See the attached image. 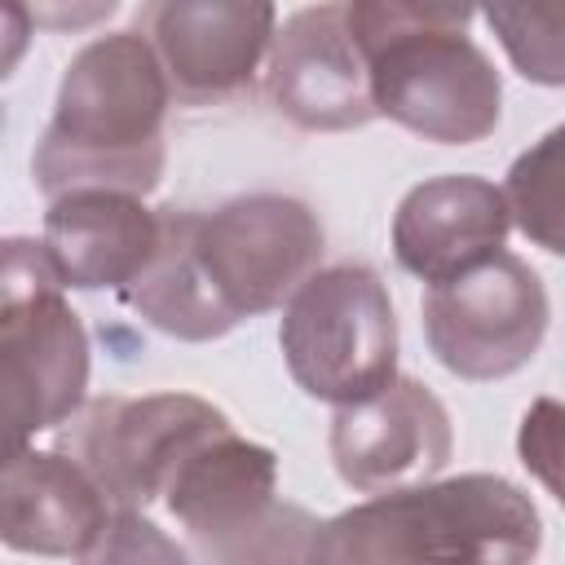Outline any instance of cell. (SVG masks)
Listing matches in <instances>:
<instances>
[{
	"label": "cell",
	"instance_id": "1",
	"mask_svg": "<svg viewBox=\"0 0 565 565\" xmlns=\"http://www.w3.org/2000/svg\"><path fill=\"white\" fill-rule=\"evenodd\" d=\"M163 243L119 300L172 340H221L291 300L322 260L318 212L291 194H238L212 212L159 207Z\"/></svg>",
	"mask_w": 565,
	"mask_h": 565
},
{
	"label": "cell",
	"instance_id": "2",
	"mask_svg": "<svg viewBox=\"0 0 565 565\" xmlns=\"http://www.w3.org/2000/svg\"><path fill=\"white\" fill-rule=\"evenodd\" d=\"M168 102L172 84L141 31L88 40L71 57L31 154L40 194L49 203L75 190L150 194L168 163Z\"/></svg>",
	"mask_w": 565,
	"mask_h": 565
},
{
	"label": "cell",
	"instance_id": "3",
	"mask_svg": "<svg viewBox=\"0 0 565 565\" xmlns=\"http://www.w3.org/2000/svg\"><path fill=\"white\" fill-rule=\"evenodd\" d=\"M543 521L499 472L419 481L318 521L309 565H534Z\"/></svg>",
	"mask_w": 565,
	"mask_h": 565
},
{
	"label": "cell",
	"instance_id": "4",
	"mask_svg": "<svg viewBox=\"0 0 565 565\" xmlns=\"http://www.w3.org/2000/svg\"><path fill=\"white\" fill-rule=\"evenodd\" d=\"M477 9L419 0H353L349 31L362 49L375 110L437 146H472L499 128L503 84L468 35Z\"/></svg>",
	"mask_w": 565,
	"mask_h": 565
},
{
	"label": "cell",
	"instance_id": "5",
	"mask_svg": "<svg viewBox=\"0 0 565 565\" xmlns=\"http://www.w3.org/2000/svg\"><path fill=\"white\" fill-rule=\"evenodd\" d=\"M163 503L194 565H309L318 521L278 499V455L234 424L190 450Z\"/></svg>",
	"mask_w": 565,
	"mask_h": 565
},
{
	"label": "cell",
	"instance_id": "6",
	"mask_svg": "<svg viewBox=\"0 0 565 565\" xmlns=\"http://www.w3.org/2000/svg\"><path fill=\"white\" fill-rule=\"evenodd\" d=\"M0 362L9 455L88 406V331L44 243L22 234L0 247Z\"/></svg>",
	"mask_w": 565,
	"mask_h": 565
},
{
	"label": "cell",
	"instance_id": "7",
	"mask_svg": "<svg viewBox=\"0 0 565 565\" xmlns=\"http://www.w3.org/2000/svg\"><path fill=\"white\" fill-rule=\"evenodd\" d=\"M278 344L309 397L335 411L371 402L397 380V318L384 278L362 260L318 269L287 300Z\"/></svg>",
	"mask_w": 565,
	"mask_h": 565
},
{
	"label": "cell",
	"instance_id": "8",
	"mask_svg": "<svg viewBox=\"0 0 565 565\" xmlns=\"http://www.w3.org/2000/svg\"><path fill=\"white\" fill-rule=\"evenodd\" d=\"M230 419L194 393L97 397L62 428V455H71L110 499L115 512H146L168 494L177 468L221 433Z\"/></svg>",
	"mask_w": 565,
	"mask_h": 565
},
{
	"label": "cell",
	"instance_id": "9",
	"mask_svg": "<svg viewBox=\"0 0 565 565\" xmlns=\"http://www.w3.org/2000/svg\"><path fill=\"white\" fill-rule=\"evenodd\" d=\"M547 318L552 305L543 278L512 252H499L424 296V340L433 358L472 384L516 375L539 353Z\"/></svg>",
	"mask_w": 565,
	"mask_h": 565
},
{
	"label": "cell",
	"instance_id": "10",
	"mask_svg": "<svg viewBox=\"0 0 565 565\" xmlns=\"http://www.w3.org/2000/svg\"><path fill=\"white\" fill-rule=\"evenodd\" d=\"M172 97L216 106L252 93L278 35V9L265 0H163L141 13Z\"/></svg>",
	"mask_w": 565,
	"mask_h": 565
},
{
	"label": "cell",
	"instance_id": "11",
	"mask_svg": "<svg viewBox=\"0 0 565 565\" xmlns=\"http://www.w3.org/2000/svg\"><path fill=\"white\" fill-rule=\"evenodd\" d=\"M265 97L305 132H349L380 115L349 31V4H309L278 26L265 62Z\"/></svg>",
	"mask_w": 565,
	"mask_h": 565
},
{
	"label": "cell",
	"instance_id": "12",
	"mask_svg": "<svg viewBox=\"0 0 565 565\" xmlns=\"http://www.w3.org/2000/svg\"><path fill=\"white\" fill-rule=\"evenodd\" d=\"M327 450L344 486L362 494H388L437 477L450 463L455 428L428 384L397 375L371 402L335 411Z\"/></svg>",
	"mask_w": 565,
	"mask_h": 565
},
{
	"label": "cell",
	"instance_id": "13",
	"mask_svg": "<svg viewBox=\"0 0 565 565\" xmlns=\"http://www.w3.org/2000/svg\"><path fill=\"white\" fill-rule=\"evenodd\" d=\"M508 194L472 172L419 181L393 212V256L428 287L508 252Z\"/></svg>",
	"mask_w": 565,
	"mask_h": 565
},
{
	"label": "cell",
	"instance_id": "14",
	"mask_svg": "<svg viewBox=\"0 0 565 565\" xmlns=\"http://www.w3.org/2000/svg\"><path fill=\"white\" fill-rule=\"evenodd\" d=\"M44 252L71 291H128L163 243V212L119 190H75L44 212Z\"/></svg>",
	"mask_w": 565,
	"mask_h": 565
},
{
	"label": "cell",
	"instance_id": "15",
	"mask_svg": "<svg viewBox=\"0 0 565 565\" xmlns=\"http://www.w3.org/2000/svg\"><path fill=\"white\" fill-rule=\"evenodd\" d=\"M102 486L62 450H13L0 490V539L31 556H84L110 525Z\"/></svg>",
	"mask_w": 565,
	"mask_h": 565
},
{
	"label": "cell",
	"instance_id": "16",
	"mask_svg": "<svg viewBox=\"0 0 565 565\" xmlns=\"http://www.w3.org/2000/svg\"><path fill=\"white\" fill-rule=\"evenodd\" d=\"M512 225L543 252L565 256V124L521 150L503 181Z\"/></svg>",
	"mask_w": 565,
	"mask_h": 565
},
{
	"label": "cell",
	"instance_id": "17",
	"mask_svg": "<svg viewBox=\"0 0 565 565\" xmlns=\"http://www.w3.org/2000/svg\"><path fill=\"white\" fill-rule=\"evenodd\" d=\"M481 18L521 79L565 88V4H486Z\"/></svg>",
	"mask_w": 565,
	"mask_h": 565
},
{
	"label": "cell",
	"instance_id": "18",
	"mask_svg": "<svg viewBox=\"0 0 565 565\" xmlns=\"http://www.w3.org/2000/svg\"><path fill=\"white\" fill-rule=\"evenodd\" d=\"M79 565H194V556L146 512H115Z\"/></svg>",
	"mask_w": 565,
	"mask_h": 565
},
{
	"label": "cell",
	"instance_id": "19",
	"mask_svg": "<svg viewBox=\"0 0 565 565\" xmlns=\"http://www.w3.org/2000/svg\"><path fill=\"white\" fill-rule=\"evenodd\" d=\"M516 455L525 472L565 508V402L561 397L530 402L516 428Z\"/></svg>",
	"mask_w": 565,
	"mask_h": 565
}]
</instances>
